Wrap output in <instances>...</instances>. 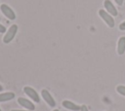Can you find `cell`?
Returning a JSON list of instances; mask_svg holds the SVG:
<instances>
[{
	"label": "cell",
	"instance_id": "obj_1",
	"mask_svg": "<svg viewBox=\"0 0 125 111\" xmlns=\"http://www.w3.org/2000/svg\"><path fill=\"white\" fill-rule=\"evenodd\" d=\"M17 32H18V25L17 24L11 25L9 27V29L6 31V34H5L4 38H3V43L4 44H9L15 38Z\"/></svg>",
	"mask_w": 125,
	"mask_h": 111
},
{
	"label": "cell",
	"instance_id": "obj_2",
	"mask_svg": "<svg viewBox=\"0 0 125 111\" xmlns=\"http://www.w3.org/2000/svg\"><path fill=\"white\" fill-rule=\"evenodd\" d=\"M99 15L100 17L104 19V21L109 26V27H113L114 26V19L112 18V16L110 14H108L107 12H105V10H100L99 11Z\"/></svg>",
	"mask_w": 125,
	"mask_h": 111
},
{
	"label": "cell",
	"instance_id": "obj_3",
	"mask_svg": "<svg viewBox=\"0 0 125 111\" xmlns=\"http://www.w3.org/2000/svg\"><path fill=\"white\" fill-rule=\"evenodd\" d=\"M0 10H1L2 14H3L6 18H8L9 19L14 20V19L16 18V14H15V12H14V11L12 10V8L9 7L7 4H2V5L0 6Z\"/></svg>",
	"mask_w": 125,
	"mask_h": 111
},
{
	"label": "cell",
	"instance_id": "obj_4",
	"mask_svg": "<svg viewBox=\"0 0 125 111\" xmlns=\"http://www.w3.org/2000/svg\"><path fill=\"white\" fill-rule=\"evenodd\" d=\"M23 92H24V93L28 96V97H30L33 101H35L36 103H39L40 102V97H39V95H38V93L36 92V91L33 89V88H31V87H24L23 88Z\"/></svg>",
	"mask_w": 125,
	"mask_h": 111
},
{
	"label": "cell",
	"instance_id": "obj_5",
	"mask_svg": "<svg viewBox=\"0 0 125 111\" xmlns=\"http://www.w3.org/2000/svg\"><path fill=\"white\" fill-rule=\"evenodd\" d=\"M41 95H42L43 99L47 102V104H48L49 106H51V107H55V106H56V101H55V99L53 98V96L51 95V93H50L47 90L43 89V90L41 91Z\"/></svg>",
	"mask_w": 125,
	"mask_h": 111
},
{
	"label": "cell",
	"instance_id": "obj_6",
	"mask_svg": "<svg viewBox=\"0 0 125 111\" xmlns=\"http://www.w3.org/2000/svg\"><path fill=\"white\" fill-rule=\"evenodd\" d=\"M18 103H19L20 105H21L22 107L26 108V109L29 110V111H33V110L35 109L34 104H33L30 100H28V99H26V98H24V97H19V98H18Z\"/></svg>",
	"mask_w": 125,
	"mask_h": 111
},
{
	"label": "cell",
	"instance_id": "obj_7",
	"mask_svg": "<svg viewBox=\"0 0 125 111\" xmlns=\"http://www.w3.org/2000/svg\"><path fill=\"white\" fill-rule=\"evenodd\" d=\"M104 8H105V10L108 14L113 15V17L117 16V14H118L117 10H116V8L114 7V5L112 4V2L110 0H104Z\"/></svg>",
	"mask_w": 125,
	"mask_h": 111
},
{
	"label": "cell",
	"instance_id": "obj_8",
	"mask_svg": "<svg viewBox=\"0 0 125 111\" xmlns=\"http://www.w3.org/2000/svg\"><path fill=\"white\" fill-rule=\"evenodd\" d=\"M62 106H63L64 108L68 109V110H71V111H79L80 108H81V106H79V105L73 103V102L70 101V100H63V101H62Z\"/></svg>",
	"mask_w": 125,
	"mask_h": 111
},
{
	"label": "cell",
	"instance_id": "obj_9",
	"mask_svg": "<svg viewBox=\"0 0 125 111\" xmlns=\"http://www.w3.org/2000/svg\"><path fill=\"white\" fill-rule=\"evenodd\" d=\"M117 53L118 55H123L125 53V36H122L119 38L117 43Z\"/></svg>",
	"mask_w": 125,
	"mask_h": 111
},
{
	"label": "cell",
	"instance_id": "obj_10",
	"mask_svg": "<svg viewBox=\"0 0 125 111\" xmlns=\"http://www.w3.org/2000/svg\"><path fill=\"white\" fill-rule=\"evenodd\" d=\"M15 97V93L12 92H2L0 93V102H5L12 100Z\"/></svg>",
	"mask_w": 125,
	"mask_h": 111
},
{
	"label": "cell",
	"instance_id": "obj_11",
	"mask_svg": "<svg viewBox=\"0 0 125 111\" xmlns=\"http://www.w3.org/2000/svg\"><path fill=\"white\" fill-rule=\"evenodd\" d=\"M116 91H117V92H118L119 94H121V95H124V96H125V86H121V85L117 86Z\"/></svg>",
	"mask_w": 125,
	"mask_h": 111
},
{
	"label": "cell",
	"instance_id": "obj_12",
	"mask_svg": "<svg viewBox=\"0 0 125 111\" xmlns=\"http://www.w3.org/2000/svg\"><path fill=\"white\" fill-rule=\"evenodd\" d=\"M119 29H120V30H123V31H125V20L119 24Z\"/></svg>",
	"mask_w": 125,
	"mask_h": 111
},
{
	"label": "cell",
	"instance_id": "obj_13",
	"mask_svg": "<svg viewBox=\"0 0 125 111\" xmlns=\"http://www.w3.org/2000/svg\"><path fill=\"white\" fill-rule=\"evenodd\" d=\"M6 31H7V30H6L5 26L2 25V24H0V33H4V32H6Z\"/></svg>",
	"mask_w": 125,
	"mask_h": 111
},
{
	"label": "cell",
	"instance_id": "obj_14",
	"mask_svg": "<svg viewBox=\"0 0 125 111\" xmlns=\"http://www.w3.org/2000/svg\"><path fill=\"white\" fill-rule=\"evenodd\" d=\"M80 111H89V110H88V107L86 105H82L80 108Z\"/></svg>",
	"mask_w": 125,
	"mask_h": 111
},
{
	"label": "cell",
	"instance_id": "obj_15",
	"mask_svg": "<svg viewBox=\"0 0 125 111\" xmlns=\"http://www.w3.org/2000/svg\"><path fill=\"white\" fill-rule=\"evenodd\" d=\"M114 1H115V3H116L118 6H121V5L123 4V1H124V0H114Z\"/></svg>",
	"mask_w": 125,
	"mask_h": 111
},
{
	"label": "cell",
	"instance_id": "obj_16",
	"mask_svg": "<svg viewBox=\"0 0 125 111\" xmlns=\"http://www.w3.org/2000/svg\"><path fill=\"white\" fill-rule=\"evenodd\" d=\"M11 111H29V110H17V109H14V110H11Z\"/></svg>",
	"mask_w": 125,
	"mask_h": 111
},
{
	"label": "cell",
	"instance_id": "obj_17",
	"mask_svg": "<svg viewBox=\"0 0 125 111\" xmlns=\"http://www.w3.org/2000/svg\"><path fill=\"white\" fill-rule=\"evenodd\" d=\"M2 91H3V87L0 85V92H2Z\"/></svg>",
	"mask_w": 125,
	"mask_h": 111
},
{
	"label": "cell",
	"instance_id": "obj_18",
	"mask_svg": "<svg viewBox=\"0 0 125 111\" xmlns=\"http://www.w3.org/2000/svg\"><path fill=\"white\" fill-rule=\"evenodd\" d=\"M53 111H60L59 109H55V110H53Z\"/></svg>",
	"mask_w": 125,
	"mask_h": 111
},
{
	"label": "cell",
	"instance_id": "obj_19",
	"mask_svg": "<svg viewBox=\"0 0 125 111\" xmlns=\"http://www.w3.org/2000/svg\"><path fill=\"white\" fill-rule=\"evenodd\" d=\"M0 111H2V110H1V108H0Z\"/></svg>",
	"mask_w": 125,
	"mask_h": 111
}]
</instances>
